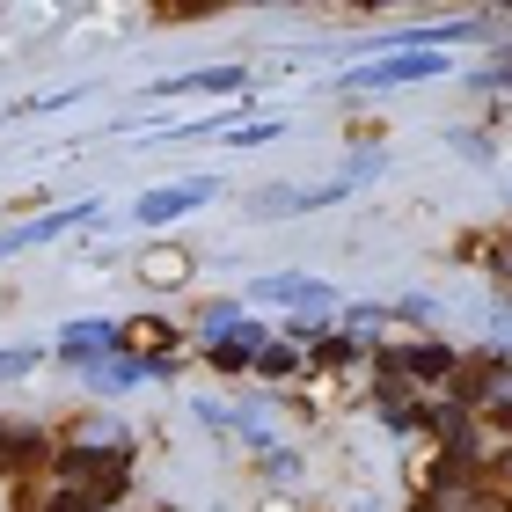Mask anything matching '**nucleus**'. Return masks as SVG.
Instances as JSON below:
<instances>
[{"label":"nucleus","instance_id":"1","mask_svg":"<svg viewBox=\"0 0 512 512\" xmlns=\"http://www.w3.org/2000/svg\"><path fill=\"white\" fill-rule=\"evenodd\" d=\"M59 476L74 483V491L96 505V498H118L125 491V454H103V447H74L59 461Z\"/></svg>","mask_w":512,"mask_h":512},{"label":"nucleus","instance_id":"2","mask_svg":"<svg viewBox=\"0 0 512 512\" xmlns=\"http://www.w3.org/2000/svg\"><path fill=\"white\" fill-rule=\"evenodd\" d=\"M439 66H447V59H439V52H403V59H381V66H359V88H388V81H425V74H439Z\"/></svg>","mask_w":512,"mask_h":512},{"label":"nucleus","instance_id":"3","mask_svg":"<svg viewBox=\"0 0 512 512\" xmlns=\"http://www.w3.org/2000/svg\"><path fill=\"white\" fill-rule=\"evenodd\" d=\"M213 198V183H176V191H154V198H139V220H176V213H191V205Z\"/></svg>","mask_w":512,"mask_h":512},{"label":"nucleus","instance_id":"4","mask_svg":"<svg viewBox=\"0 0 512 512\" xmlns=\"http://www.w3.org/2000/svg\"><path fill=\"white\" fill-rule=\"evenodd\" d=\"M183 88H205V96H227V88H242V66H213V74H183V81H161V96H183Z\"/></svg>","mask_w":512,"mask_h":512},{"label":"nucleus","instance_id":"5","mask_svg":"<svg viewBox=\"0 0 512 512\" xmlns=\"http://www.w3.org/2000/svg\"><path fill=\"white\" fill-rule=\"evenodd\" d=\"M103 344H110V330H103V322H74V330L59 337V352H66V359H96Z\"/></svg>","mask_w":512,"mask_h":512},{"label":"nucleus","instance_id":"6","mask_svg":"<svg viewBox=\"0 0 512 512\" xmlns=\"http://www.w3.org/2000/svg\"><path fill=\"white\" fill-rule=\"evenodd\" d=\"M256 344H264V337H256V330H242V337L213 344V359H220V366H249V359H256Z\"/></svg>","mask_w":512,"mask_h":512},{"label":"nucleus","instance_id":"7","mask_svg":"<svg viewBox=\"0 0 512 512\" xmlns=\"http://www.w3.org/2000/svg\"><path fill=\"white\" fill-rule=\"evenodd\" d=\"M410 374H425V381H439V374H447V352H410Z\"/></svg>","mask_w":512,"mask_h":512},{"label":"nucleus","instance_id":"8","mask_svg":"<svg viewBox=\"0 0 512 512\" xmlns=\"http://www.w3.org/2000/svg\"><path fill=\"white\" fill-rule=\"evenodd\" d=\"M37 352H0V381H15V374H30Z\"/></svg>","mask_w":512,"mask_h":512},{"label":"nucleus","instance_id":"9","mask_svg":"<svg viewBox=\"0 0 512 512\" xmlns=\"http://www.w3.org/2000/svg\"><path fill=\"white\" fill-rule=\"evenodd\" d=\"M44 512H88V498H81V491H59V498L44 505Z\"/></svg>","mask_w":512,"mask_h":512}]
</instances>
